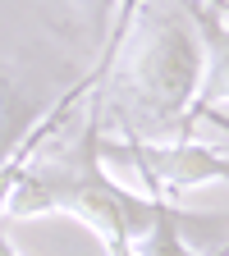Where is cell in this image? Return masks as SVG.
Wrapping results in <instances>:
<instances>
[{
	"instance_id": "6da1fadb",
	"label": "cell",
	"mask_w": 229,
	"mask_h": 256,
	"mask_svg": "<svg viewBox=\"0 0 229 256\" xmlns=\"http://www.w3.org/2000/svg\"><path fill=\"white\" fill-rule=\"evenodd\" d=\"M206 74V46L188 14V0H128L110 32L106 92L96 96L124 138L160 142L179 133Z\"/></svg>"
},
{
	"instance_id": "7a4b0ae2",
	"label": "cell",
	"mask_w": 229,
	"mask_h": 256,
	"mask_svg": "<svg viewBox=\"0 0 229 256\" xmlns=\"http://www.w3.org/2000/svg\"><path fill=\"white\" fill-rule=\"evenodd\" d=\"M46 146V142H42ZM5 220H37V215H74L106 242L110 256H133V238L151 220V197L119 188L101 170V106H92L83 133L69 146H46L28 160L5 192Z\"/></svg>"
},
{
	"instance_id": "3957f363",
	"label": "cell",
	"mask_w": 229,
	"mask_h": 256,
	"mask_svg": "<svg viewBox=\"0 0 229 256\" xmlns=\"http://www.w3.org/2000/svg\"><path fill=\"white\" fill-rule=\"evenodd\" d=\"M101 156L128 160L142 178V192L165 197V202H179L183 192L202 183H229V156H215L211 146L192 138H179V142H142V138L106 142L101 138Z\"/></svg>"
},
{
	"instance_id": "277c9868",
	"label": "cell",
	"mask_w": 229,
	"mask_h": 256,
	"mask_svg": "<svg viewBox=\"0 0 229 256\" xmlns=\"http://www.w3.org/2000/svg\"><path fill=\"white\" fill-rule=\"evenodd\" d=\"M188 14L202 32V46H206V74H202V87L188 106L183 138H192V124L206 110L229 101V0H188Z\"/></svg>"
},
{
	"instance_id": "5b68a950",
	"label": "cell",
	"mask_w": 229,
	"mask_h": 256,
	"mask_svg": "<svg viewBox=\"0 0 229 256\" xmlns=\"http://www.w3.org/2000/svg\"><path fill=\"white\" fill-rule=\"evenodd\" d=\"M147 197H151V192H147ZM188 220L192 215H183L179 202L151 197V220H147V229L133 238V256H197V252H188V242H183Z\"/></svg>"
},
{
	"instance_id": "8992f818",
	"label": "cell",
	"mask_w": 229,
	"mask_h": 256,
	"mask_svg": "<svg viewBox=\"0 0 229 256\" xmlns=\"http://www.w3.org/2000/svg\"><path fill=\"white\" fill-rule=\"evenodd\" d=\"M115 5H119V0H74V10L83 14V23H87V32H92V37H106Z\"/></svg>"
},
{
	"instance_id": "52a82bcc",
	"label": "cell",
	"mask_w": 229,
	"mask_h": 256,
	"mask_svg": "<svg viewBox=\"0 0 229 256\" xmlns=\"http://www.w3.org/2000/svg\"><path fill=\"white\" fill-rule=\"evenodd\" d=\"M202 119H211V124H215V128H224V133H229V119H224V114H220V110H206V114H202ZM202 119H197V124H202Z\"/></svg>"
},
{
	"instance_id": "ba28073f",
	"label": "cell",
	"mask_w": 229,
	"mask_h": 256,
	"mask_svg": "<svg viewBox=\"0 0 229 256\" xmlns=\"http://www.w3.org/2000/svg\"><path fill=\"white\" fill-rule=\"evenodd\" d=\"M0 256H19V252L10 247V238H5V229H0Z\"/></svg>"
}]
</instances>
